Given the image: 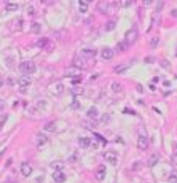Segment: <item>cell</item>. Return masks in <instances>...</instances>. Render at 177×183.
<instances>
[{"label": "cell", "mask_w": 177, "mask_h": 183, "mask_svg": "<svg viewBox=\"0 0 177 183\" xmlns=\"http://www.w3.org/2000/svg\"><path fill=\"white\" fill-rule=\"evenodd\" d=\"M94 137H96L97 140H99V142H102V143H107V140H105L104 137H102V135H99V134H96V135H94Z\"/></svg>", "instance_id": "4dcf8cb0"}, {"label": "cell", "mask_w": 177, "mask_h": 183, "mask_svg": "<svg viewBox=\"0 0 177 183\" xmlns=\"http://www.w3.org/2000/svg\"><path fill=\"white\" fill-rule=\"evenodd\" d=\"M70 91H72V94L73 96H81V94H83V88H72V89H70Z\"/></svg>", "instance_id": "cb8c5ba5"}, {"label": "cell", "mask_w": 177, "mask_h": 183, "mask_svg": "<svg viewBox=\"0 0 177 183\" xmlns=\"http://www.w3.org/2000/svg\"><path fill=\"white\" fill-rule=\"evenodd\" d=\"M128 69H129V64H124V65H120V67H117L115 72H117V73H123L124 70H128Z\"/></svg>", "instance_id": "484cf974"}, {"label": "cell", "mask_w": 177, "mask_h": 183, "mask_svg": "<svg viewBox=\"0 0 177 183\" xmlns=\"http://www.w3.org/2000/svg\"><path fill=\"white\" fill-rule=\"evenodd\" d=\"M37 46L38 48H46V46H48V40H46V38H40V40L37 41Z\"/></svg>", "instance_id": "603a6c76"}, {"label": "cell", "mask_w": 177, "mask_h": 183, "mask_svg": "<svg viewBox=\"0 0 177 183\" xmlns=\"http://www.w3.org/2000/svg\"><path fill=\"white\" fill-rule=\"evenodd\" d=\"M97 54V51L94 48H85V49H81V56L83 57H94Z\"/></svg>", "instance_id": "8fae6325"}, {"label": "cell", "mask_w": 177, "mask_h": 183, "mask_svg": "<svg viewBox=\"0 0 177 183\" xmlns=\"http://www.w3.org/2000/svg\"><path fill=\"white\" fill-rule=\"evenodd\" d=\"M30 30H32V32H35V34H38V32L42 30V26L38 24V22H34L32 27H30Z\"/></svg>", "instance_id": "d4e9b609"}, {"label": "cell", "mask_w": 177, "mask_h": 183, "mask_svg": "<svg viewBox=\"0 0 177 183\" xmlns=\"http://www.w3.org/2000/svg\"><path fill=\"white\" fill-rule=\"evenodd\" d=\"M88 118H97L99 116V112H97V108L96 107H91V108H88Z\"/></svg>", "instance_id": "ac0fdd59"}, {"label": "cell", "mask_w": 177, "mask_h": 183, "mask_svg": "<svg viewBox=\"0 0 177 183\" xmlns=\"http://www.w3.org/2000/svg\"><path fill=\"white\" fill-rule=\"evenodd\" d=\"M169 183H177V174H171L169 175Z\"/></svg>", "instance_id": "4316f807"}, {"label": "cell", "mask_w": 177, "mask_h": 183, "mask_svg": "<svg viewBox=\"0 0 177 183\" xmlns=\"http://www.w3.org/2000/svg\"><path fill=\"white\" fill-rule=\"evenodd\" d=\"M128 48H129V45L126 43V41H120V43H117V51H120V53L128 51Z\"/></svg>", "instance_id": "2e32d148"}, {"label": "cell", "mask_w": 177, "mask_h": 183, "mask_svg": "<svg viewBox=\"0 0 177 183\" xmlns=\"http://www.w3.org/2000/svg\"><path fill=\"white\" fill-rule=\"evenodd\" d=\"M3 107H5V102H3L2 99H0V110H3Z\"/></svg>", "instance_id": "ab89813d"}, {"label": "cell", "mask_w": 177, "mask_h": 183, "mask_svg": "<svg viewBox=\"0 0 177 183\" xmlns=\"http://www.w3.org/2000/svg\"><path fill=\"white\" fill-rule=\"evenodd\" d=\"M137 35H139V32H137V29H131V30H128L126 35H124V41H126L128 45H131V43H134V41L137 40Z\"/></svg>", "instance_id": "7a4b0ae2"}, {"label": "cell", "mask_w": 177, "mask_h": 183, "mask_svg": "<svg viewBox=\"0 0 177 183\" xmlns=\"http://www.w3.org/2000/svg\"><path fill=\"white\" fill-rule=\"evenodd\" d=\"M96 178L99 182H102L105 178V166H99L97 167V170H96Z\"/></svg>", "instance_id": "4fadbf2b"}, {"label": "cell", "mask_w": 177, "mask_h": 183, "mask_svg": "<svg viewBox=\"0 0 177 183\" xmlns=\"http://www.w3.org/2000/svg\"><path fill=\"white\" fill-rule=\"evenodd\" d=\"M78 145H80L81 148H88V147L91 145V139H88V137H80V139H78Z\"/></svg>", "instance_id": "5bb4252c"}, {"label": "cell", "mask_w": 177, "mask_h": 183, "mask_svg": "<svg viewBox=\"0 0 177 183\" xmlns=\"http://www.w3.org/2000/svg\"><path fill=\"white\" fill-rule=\"evenodd\" d=\"M158 161H160V156L155 153V154H152V156H150V159H148V162H147V166H148V167H153L155 164H158Z\"/></svg>", "instance_id": "9a60e30c"}, {"label": "cell", "mask_w": 177, "mask_h": 183, "mask_svg": "<svg viewBox=\"0 0 177 183\" xmlns=\"http://www.w3.org/2000/svg\"><path fill=\"white\" fill-rule=\"evenodd\" d=\"M43 129H45L46 132H54V129H56V124H54L53 121H51V123H46L45 126H43Z\"/></svg>", "instance_id": "ffe728a7"}, {"label": "cell", "mask_w": 177, "mask_h": 183, "mask_svg": "<svg viewBox=\"0 0 177 183\" xmlns=\"http://www.w3.org/2000/svg\"><path fill=\"white\" fill-rule=\"evenodd\" d=\"M78 10H80V13H86V10H88V2H85V0L78 2Z\"/></svg>", "instance_id": "d6986e66"}, {"label": "cell", "mask_w": 177, "mask_h": 183, "mask_svg": "<svg viewBox=\"0 0 177 183\" xmlns=\"http://www.w3.org/2000/svg\"><path fill=\"white\" fill-rule=\"evenodd\" d=\"M158 41H160V38H158V37L152 38V41H150V46H152V48H155V46L158 45Z\"/></svg>", "instance_id": "83f0119b"}, {"label": "cell", "mask_w": 177, "mask_h": 183, "mask_svg": "<svg viewBox=\"0 0 177 183\" xmlns=\"http://www.w3.org/2000/svg\"><path fill=\"white\" fill-rule=\"evenodd\" d=\"M70 107H72V108H78V107H80V104H78V100H73V102L70 104Z\"/></svg>", "instance_id": "836d02e7"}, {"label": "cell", "mask_w": 177, "mask_h": 183, "mask_svg": "<svg viewBox=\"0 0 177 183\" xmlns=\"http://www.w3.org/2000/svg\"><path fill=\"white\" fill-rule=\"evenodd\" d=\"M6 121V115H3V116H0V126H2L3 123Z\"/></svg>", "instance_id": "8d00e7d4"}, {"label": "cell", "mask_w": 177, "mask_h": 183, "mask_svg": "<svg viewBox=\"0 0 177 183\" xmlns=\"http://www.w3.org/2000/svg\"><path fill=\"white\" fill-rule=\"evenodd\" d=\"M172 162H174V164L177 166V153L174 154V156H172Z\"/></svg>", "instance_id": "f35d334b"}, {"label": "cell", "mask_w": 177, "mask_h": 183, "mask_svg": "<svg viewBox=\"0 0 177 183\" xmlns=\"http://www.w3.org/2000/svg\"><path fill=\"white\" fill-rule=\"evenodd\" d=\"M137 148L144 150V151L148 148V139L145 135H139V139H137Z\"/></svg>", "instance_id": "8992f818"}, {"label": "cell", "mask_w": 177, "mask_h": 183, "mask_svg": "<svg viewBox=\"0 0 177 183\" xmlns=\"http://www.w3.org/2000/svg\"><path fill=\"white\" fill-rule=\"evenodd\" d=\"M171 14H172L174 18H177V10H172V11H171Z\"/></svg>", "instance_id": "60d3db41"}, {"label": "cell", "mask_w": 177, "mask_h": 183, "mask_svg": "<svg viewBox=\"0 0 177 183\" xmlns=\"http://www.w3.org/2000/svg\"><path fill=\"white\" fill-rule=\"evenodd\" d=\"M120 5H121V6H131V5H132V2H121Z\"/></svg>", "instance_id": "d590c367"}, {"label": "cell", "mask_w": 177, "mask_h": 183, "mask_svg": "<svg viewBox=\"0 0 177 183\" xmlns=\"http://www.w3.org/2000/svg\"><path fill=\"white\" fill-rule=\"evenodd\" d=\"M30 83H32V80H30V76H27V75H22L21 78H19V86H21V91H22V92H26V88L29 86Z\"/></svg>", "instance_id": "52a82bcc"}, {"label": "cell", "mask_w": 177, "mask_h": 183, "mask_svg": "<svg viewBox=\"0 0 177 183\" xmlns=\"http://www.w3.org/2000/svg\"><path fill=\"white\" fill-rule=\"evenodd\" d=\"M46 142H48V137H46V135H43V134H38L37 137H35V143H37L38 148H42L43 145H46Z\"/></svg>", "instance_id": "9c48e42d"}, {"label": "cell", "mask_w": 177, "mask_h": 183, "mask_svg": "<svg viewBox=\"0 0 177 183\" xmlns=\"http://www.w3.org/2000/svg\"><path fill=\"white\" fill-rule=\"evenodd\" d=\"M140 167H142V162H140V161H136L134 166H132V170H139Z\"/></svg>", "instance_id": "f1b7e54d"}, {"label": "cell", "mask_w": 177, "mask_h": 183, "mask_svg": "<svg viewBox=\"0 0 177 183\" xmlns=\"http://www.w3.org/2000/svg\"><path fill=\"white\" fill-rule=\"evenodd\" d=\"M19 70H21L24 75H32V73L37 70V67H35V62H32V61H24V62H21L19 64Z\"/></svg>", "instance_id": "6da1fadb"}, {"label": "cell", "mask_w": 177, "mask_h": 183, "mask_svg": "<svg viewBox=\"0 0 177 183\" xmlns=\"http://www.w3.org/2000/svg\"><path fill=\"white\" fill-rule=\"evenodd\" d=\"M65 76H69L70 80H73V78H81V70L77 69V67H69L67 72H65Z\"/></svg>", "instance_id": "3957f363"}, {"label": "cell", "mask_w": 177, "mask_h": 183, "mask_svg": "<svg viewBox=\"0 0 177 183\" xmlns=\"http://www.w3.org/2000/svg\"><path fill=\"white\" fill-rule=\"evenodd\" d=\"M65 174L62 172V170H54V174H53V182L54 183H64L65 182Z\"/></svg>", "instance_id": "5b68a950"}, {"label": "cell", "mask_w": 177, "mask_h": 183, "mask_svg": "<svg viewBox=\"0 0 177 183\" xmlns=\"http://www.w3.org/2000/svg\"><path fill=\"white\" fill-rule=\"evenodd\" d=\"M29 14H30V16H34V14H35V8H34V6H30V8H29Z\"/></svg>", "instance_id": "74e56055"}, {"label": "cell", "mask_w": 177, "mask_h": 183, "mask_svg": "<svg viewBox=\"0 0 177 183\" xmlns=\"http://www.w3.org/2000/svg\"><path fill=\"white\" fill-rule=\"evenodd\" d=\"M102 156H104V159H105V161H109L110 164H117V161H118V156H117L115 151H104Z\"/></svg>", "instance_id": "277c9868"}, {"label": "cell", "mask_w": 177, "mask_h": 183, "mask_svg": "<svg viewBox=\"0 0 177 183\" xmlns=\"http://www.w3.org/2000/svg\"><path fill=\"white\" fill-rule=\"evenodd\" d=\"M101 56H102V59H104V61H110L113 57V51L110 48H104V49H102V53H101Z\"/></svg>", "instance_id": "7c38bea8"}, {"label": "cell", "mask_w": 177, "mask_h": 183, "mask_svg": "<svg viewBox=\"0 0 177 183\" xmlns=\"http://www.w3.org/2000/svg\"><path fill=\"white\" fill-rule=\"evenodd\" d=\"M18 8H19V5H18V3H14V2H8L5 5L6 11H18Z\"/></svg>", "instance_id": "e0dca14e"}, {"label": "cell", "mask_w": 177, "mask_h": 183, "mask_svg": "<svg viewBox=\"0 0 177 183\" xmlns=\"http://www.w3.org/2000/svg\"><path fill=\"white\" fill-rule=\"evenodd\" d=\"M2 86H3V78L0 76V88H2Z\"/></svg>", "instance_id": "b9f144b4"}, {"label": "cell", "mask_w": 177, "mask_h": 183, "mask_svg": "<svg viewBox=\"0 0 177 183\" xmlns=\"http://www.w3.org/2000/svg\"><path fill=\"white\" fill-rule=\"evenodd\" d=\"M51 94H54V96H61L62 92H64V84H61V83H58V84H54L53 89H51Z\"/></svg>", "instance_id": "30bf717a"}, {"label": "cell", "mask_w": 177, "mask_h": 183, "mask_svg": "<svg viewBox=\"0 0 177 183\" xmlns=\"http://www.w3.org/2000/svg\"><path fill=\"white\" fill-rule=\"evenodd\" d=\"M21 174L24 175V177H29V175L32 174V166H30L29 162H22L21 164Z\"/></svg>", "instance_id": "ba28073f"}, {"label": "cell", "mask_w": 177, "mask_h": 183, "mask_svg": "<svg viewBox=\"0 0 177 183\" xmlns=\"http://www.w3.org/2000/svg\"><path fill=\"white\" fill-rule=\"evenodd\" d=\"M112 89H113V91H120V89H121V84H120V83H112Z\"/></svg>", "instance_id": "f546056e"}, {"label": "cell", "mask_w": 177, "mask_h": 183, "mask_svg": "<svg viewBox=\"0 0 177 183\" xmlns=\"http://www.w3.org/2000/svg\"><path fill=\"white\" fill-rule=\"evenodd\" d=\"M107 6H109V3H105V2H99V5H97V8H99L101 13H109V10H107Z\"/></svg>", "instance_id": "44dd1931"}, {"label": "cell", "mask_w": 177, "mask_h": 183, "mask_svg": "<svg viewBox=\"0 0 177 183\" xmlns=\"http://www.w3.org/2000/svg\"><path fill=\"white\" fill-rule=\"evenodd\" d=\"M83 126H85V127H88V129H93V127H94V123L91 124V123H86V121H83Z\"/></svg>", "instance_id": "d6a6232c"}, {"label": "cell", "mask_w": 177, "mask_h": 183, "mask_svg": "<svg viewBox=\"0 0 177 183\" xmlns=\"http://www.w3.org/2000/svg\"><path fill=\"white\" fill-rule=\"evenodd\" d=\"M115 27H117V22L115 21H109L107 24H105V32H112Z\"/></svg>", "instance_id": "7402d4cb"}, {"label": "cell", "mask_w": 177, "mask_h": 183, "mask_svg": "<svg viewBox=\"0 0 177 183\" xmlns=\"http://www.w3.org/2000/svg\"><path fill=\"white\" fill-rule=\"evenodd\" d=\"M51 166H53V169H54V167H56L58 170H61V169H62V164H61V162H53V164H51Z\"/></svg>", "instance_id": "1f68e13d"}, {"label": "cell", "mask_w": 177, "mask_h": 183, "mask_svg": "<svg viewBox=\"0 0 177 183\" xmlns=\"http://www.w3.org/2000/svg\"><path fill=\"white\" fill-rule=\"evenodd\" d=\"M81 83V78H73L72 80V84H80Z\"/></svg>", "instance_id": "e575fe53"}]
</instances>
